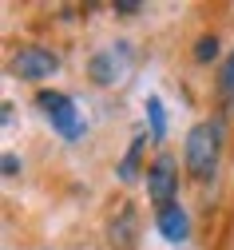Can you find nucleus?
Masks as SVG:
<instances>
[{"instance_id":"8","label":"nucleus","mask_w":234,"mask_h":250,"mask_svg":"<svg viewBox=\"0 0 234 250\" xmlns=\"http://www.w3.org/2000/svg\"><path fill=\"white\" fill-rule=\"evenodd\" d=\"M143 143H147V135L139 131L135 139H131L127 155L119 159V167H115V171H119V179H123V183H135V179H139V171H143V167H139V159H143Z\"/></svg>"},{"instance_id":"14","label":"nucleus","mask_w":234,"mask_h":250,"mask_svg":"<svg viewBox=\"0 0 234 250\" xmlns=\"http://www.w3.org/2000/svg\"><path fill=\"white\" fill-rule=\"evenodd\" d=\"M230 115H234V100H230Z\"/></svg>"},{"instance_id":"9","label":"nucleus","mask_w":234,"mask_h":250,"mask_svg":"<svg viewBox=\"0 0 234 250\" xmlns=\"http://www.w3.org/2000/svg\"><path fill=\"white\" fill-rule=\"evenodd\" d=\"M218 96L230 104L234 100V52L222 60V68H218Z\"/></svg>"},{"instance_id":"6","label":"nucleus","mask_w":234,"mask_h":250,"mask_svg":"<svg viewBox=\"0 0 234 250\" xmlns=\"http://www.w3.org/2000/svg\"><path fill=\"white\" fill-rule=\"evenodd\" d=\"M107 242H111V250H135V242H139V210L131 207V203H123L111 214Z\"/></svg>"},{"instance_id":"11","label":"nucleus","mask_w":234,"mask_h":250,"mask_svg":"<svg viewBox=\"0 0 234 250\" xmlns=\"http://www.w3.org/2000/svg\"><path fill=\"white\" fill-rule=\"evenodd\" d=\"M218 36H198L194 44V64H211V60H218Z\"/></svg>"},{"instance_id":"2","label":"nucleus","mask_w":234,"mask_h":250,"mask_svg":"<svg viewBox=\"0 0 234 250\" xmlns=\"http://www.w3.org/2000/svg\"><path fill=\"white\" fill-rule=\"evenodd\" d=\"M131 64H135V52H131L127 40H115L107 48H99L91 60H87V76L95 87H115L131 76Z\"/></svg>"},{"instance_id":"5","label":"nucleus","mask_w":234,"mask_h":250,"mask_svg":"<svg viewBox=\"0 0 234 250\" xmlns=\"http://www.w3.org/2000/svg\"><path fill=\"white\" fill-rule=\"evenodd\" d=\"M36 104H40V111L52 119V127H56L64 139H68V143H76V139L84 135V119H80L76 104L64 96V91H40Z\"/></svg>"},{"instance_id":"13","label":"nucleus","mask_w":234,"mask_h":250,"mask_svg":"<svg viewBox=\"0 0 234 250\" xmlns=\"http://www.w3.org/2000/svg\"><path fill=\"white\" fill-rule=\"evenodd\" d=\"M0 167H4V175H8V179H12V175H20V159H16L12 151H4V159H0Z\"/></svg>"},{"instance_id":"1","label":"nucleus","mask_w":234,"mask_h":250,"mask_svg":"<svg viewBox=\"0 0 234 250\" xmlns=\"http://www.w3.org/2000/svg\"><path fill=\"white\" fill-rule=\"evenodd\" d=\"M218 159H222V123L218 119L194 123V127L187 131V143H183V163H187L191 179H198V183L214 179Z\"/></svg>"},{"instance_id":"7","label":"nucleus","mask_w":234,"mask_h":250,"mask_svg":"<svg viewBox=\"0 0 234 250\" xmlns=\"http://www.w3.org/2000/svg\"><path fill=\"white\" fill-rule=\"evenodd\" d=\"M155 227H159V234L167 242H187L191 238V214L175 203V207H167V210L155 214Z\"/></svg>"},{"instance_id":"3","label":"nucleus","mask_w":234,"mask_h":250,"mask_svg":"<svg viewBox=\"0 0 234 250\" xmlns=\"http://www.w3.org/2000/svg\"><path fill=\"white\" fill-rule=\"evenodd\" d=\"M175 195H179V163L171 151H159L147 167V199H151L155 214L175 207Z\"/></svg>"},{"instance_id":"10","label":"nucleus","mask_w":234,"mask_h":250,"mask_svg":"<svg viewBox=\"0 0 234 250\" xmlns=\"http://www.w3.org/2000/svg\"><path fill=\"white\" fill-rule=\"evenodd\" d=\"M147 119H151V139H163L167 135V115H163V104L155 96L147 100Z\"/></svg>"},{"instance_id":"12","label":"nucleus","mask_w":234,"mask_h":250,"mask_svg":"<svg viewBox=\"0 0 234 250\" xmlns=\"http://www.w3.org/2000/svg\"><path fill=\"white\" fill-rule=\"evenodd\" d=\"M115 12L119 16H135V12H143V4L139 0H115Z\"/></svg>"},{"instance_id":"4","label":"nucleus","mask_w":234,"mask_h":250,"mask_svg":"<svg viewBox=\"0 0 234 250\" xmlns=\"http://www.w3.org/2000/svg\"><path fill=\"white\" fill-rule=\"evenodd\" d=\"M60 72V56L52 48H40V44H24L16 56H12V76L24 80V83H44Z\"/></svg>"}]
</instances>
